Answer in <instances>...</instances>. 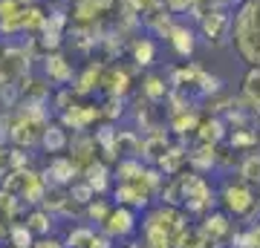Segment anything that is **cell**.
Segmentation results:
<instances>
[{
  "label": "cell",
  "instance_id": "obj_16",
  "mask_svg": "<svg viewBox=\"0 0 260 248\" xmlns=\"http://www.w3.org/2000/svg\"><path fill=\"white\" fill-rule=\"evenodd\" d=\"M67 248H113V239L104 234L102 228L95 231L93 225H75L70 234H67Z\"/></svg>",
  "mask_w": 260,
  "mask_h": 248
},
{
  "label": "cell",
  "instance_id": "obj_3",
  "mask_svg": "<svg viewBox=\"0 0 260 248\" xmlns=\"http://www.w3.org/2000/svg\"><path fill=\"white\" fill-rule=\"evenodd\" d=\"M232 44L249 66H260V0H240L237 3Z\"/></svg>",
  "mask_w": 260,
  "mask_h": 248
},
{
  "label": "cell",
  "instance_id": "obj_49",
  "mask_svg": "<svg viewBox=\"0 0 260 248\" xmlns=\"http://www.w3.org/2000/svg\"><path fill=\"white\" fill-rule=\"evenodd\" d=\"M257 150H260V145H257Z\"/></svg>",
  "mask_w": 260,
  "mask_h": 248
},
{
  "label": "cell",
  "instance_id": "obj_21",
  "mask_svg": "<svg viewBox=\"0 0 260 248\" xmlns=\"http://www.w3.org/2000/svg\"><path fill=\"white\" fill-rule=\"evenodd\" d=\"M191 162V147H185V141H174L168 147V153L156 162V167L165 176H177L185 170V165Z\"/></svg>",
  "mask_w": 260,
  "mask_h": 248
},
{
  "label": "cell",
  "instance_id": "obj_5",
  "mask_svg": "<svg viewBox=\"0 0 260 248\" xmlns=\"http://www.w3.org/2000/svg\"><path fill=\"white\" fill-rule=\"evenodd\" d=\"M3 191H9L12 196H18L23 205H29V208H38V205L44 202V196H47L49 191V179L44 176V170H35V167H15L6 179H3V185H0Z\"/></svg>",
  "mask_w": 260,
  "mask_h": 248
},
{
  "label": "cell",
  "instance_id": "obj_11",
  "mask_svg": "<svg viewBox=\"0 0 260 248\" xmlns=\"http://www.w3.org/2000/svg\"><path fill=\"white\" fill-rule=\"evenodd\" d=\"M41 61H44V75H47V81L58 84V87H73V84H75V75H78V73H75L73 61H70L61 49L47 52Z\"/></svg>",
  "mask_w": 260,
  "mask_h": 248
},
{
  "label": "cell",
  "instance_id": "obj_7",
  "mask_svg": "<svg viewBox=\"0 0 260 248\" xmlns=\"http://www.w3.org/2000/svg\"><path fill=\"white\" fill-rule=\"evenodd\" d=\"M220 202H223L225 214H232V217L246 222L249 214L254 211V202H257V185L246 182L243 176L225 179V185L220 188Z\"/></svg>",
  "mask_w": 260,
  "mask_h": 248
},
{
  "label": "cell",
  "instance_id": "obj_46",
  "mask_svg": "<svg viewBox=\"0 0 260 248\" xmlns=\"http://www.w3.org/2000/svg\"><path fill=\"white\" fill-rule=\"evenodd\" d=\"M124 248H142V242H130V245H124Z\"/></svg>",
  "mask_w": 260,
  "mask_h": 248
},
{
  "label": "cell",
  "instance_id": "obj_35",
  "mask_svg": "<svg viewBox=\"0 0 260 248\" xmlns=\"http://www.w3.org/2000/svg\"><path fill=\"white\" fill-rule=\"evenodd\" d=\"M229 245L232 248H260V222H251L246 228L234 231Z\"/></svg>",
  "mask_w": 260,
  "mask_h": 248
},
{
  "label": "cell",
  "instance_id": "obj_20",
  "mask_svg": "<svg viewBox=\"0 0 260 248\" xmlns=\"http://www.w3.org/2000/svg\"><path fill=\"white\" fill-rule=\"evenodd\" d=\"M171 145H174V141H171V136H168L165 127L145 133V138H142V162H145V165H156L159 159L168 153Z\"/></svg>",
  "mask_w": 260,
  "mask_h": 248
},
{
  "label": "cell",
  "instance_id": "obj_14",
  "mask_svg": "<svg viewBox=\"0 0 260 248\" xmlns=\"http://www.w3.org/2000/svg\"><path fill=\"white\" fill-rule=\"evenodd\" d=\"M104 69H107V61H95V58H93V61H87V66L75 75V84H73V90L78 92V98L93 95L95 90H102Z\"/></svg>",
  "mask_w": 260,
  "mask_h": 248
},
{
  "label": "cell",
  "instance_id": "obj_27",
  "mask_svg": "<svg viewBox=\"0 0 260 248\" xmlns=\"http://www.w3.org/2000/svg\"><path fill=\"white\" fill-rule=\"evenodd\" d=\"M70 130L58 121V124H49L47 133H44V138H41V147L47 150V153H52V156H58V153H64L67 147H70Z\"/></svg>",
  "mask_w": 260,
  "mask_h": 248
},
{
  "label": "cell",
  "instance_id": "obj_41",
  "mask_svg": "<svg viewBox=\"0 0 260 248\" xmlns=\"http://www.w3.org/2000/svg\"><path fill=\"white\" fill-rule=\"evenodd\" d=\"M78 101V92L73 90V87H61V90L52 95V104H55V110L58 113H64V110H70L73 104Z\"/></svg>",
  "mask_w": 260,
  "mask_h": 248
},
{
  "label": "cell",
  "instance_id": "obj_12",
  "mask_svg": "<svg viewBox=\"0 0 260 248\" xmlns=\"http://www.w3.org/2000/svg\"><path fill=\"white\" fill-rule=\"evenodd\" d=\"M99 228L107 234L110 239H124L136 231V211L127 208V205H116L110 211V217L99 225Z\"/></svg>",
  "mask_w": 260,
  "mask_h": 248
},
{
  "label": "cell",
  "instance_id": "obj_13",
  "mask_svg": "<svg viewBox=\"0 0 260 248\" xmlns=\"http://www.w3.org/2000/svg\"><path fill=\"white\" fill-rule=\"evenodd\" d=\"M102 90H104V95H113V98H127L130 90H133V75H130V69L121 64H107Z\"/></svg>",
  "mask_w": 260,
  "mask_h": 248
},
{
  "label": "cell",
  "instance_id": "obj_10",
  "mask_svg": "<svg viewBox=\"0 0 260 248\" xmlns=\"http://www.w3.org/2000/svg\"><path fill=\"white\" fill-rule=\"evenodd\" d=\"M58 121L64 124L67 130L73 133H84L90 130L93 124H102L104 116H102V104H84V101H75L70 110L58 113Z\"/></svg>",
  "mask_w": 260,
  "mask_h": 248
},
{
  "label": "cell",
  "instance_id": "obj_37",
  "mask_svg": "<svg viewBox=\"0 0 260 248\" xmlns=\"http://www.w3.org/2000/svg\"><path fill=\"white\" fill-rule=\"evenodd\" d=\"M70 193H73V199H75V202H81L84 208H87V205L93 202L95 196H99V193L93 191V185L87 182V179H75V182L70 185Z\"/></svg>",
  "mask_w": 260,
  "mask_h": 248
},
{
  "label": "cell",
  "instance_id": "obj_8",
  "mask_svg": "<svg viewBox=\"0 0 260 248\" xmlns=\"http://www.w3.org/2000/svg\"><path fill=\"white\" fill-rule=\"evenodd\" d=\"M232 26H234V12H229V6H220L217 12H211L208 18L197 23V32H200V38H205L208 46H225L232 44Z\"/></svg>",
  "mask_w": 260,
  "mask_h": 248
},
{
  "label": "cell",
  "instance_id": "obj_44",
  "mask_svg": "<svg viewBox=\"0 0 260 248\" xmlns=\"http://www.w3.org/2000/svg\"><path fill=\"white\" fill-rule=\"evenodd\" d=\"M0 141H9L6 138V113L0 110Z\"/></svg>",
  "mask_w": 260,
  "mask_h": 248
},
{
  "label": "cell",
  "instance_id": "obj_19",
  "mask_svg": "<svg viewBox=\"0 0 260 248\" xmlns=\"http://www.w3.org/2000/svg\"><path fill=\"white\" fill-rule=\"evenodd\" d=\"M200 119H203V113H197V107L171 110V113H168V127L174 130V136H177L179 141H185L188 136H194V133H197Z\"/></svg>",
  "mask_w": 260,
  "mask_h": 248
},
{
  "label": "cell",
  "instance_id": "obj_34",
  "mask_svg": "<svg viewBox=\"0 0 260 248\" xmlns=\"http://www.w3.org/2000/svg\"><path fill=\"white\" fill-rule=\"evenodd\" d=\"M145 170H148V165L142 159H119L113 167V176H116V182H127V179H139Z\"/></svg>",
  "mask_w": 260,
  "mask_h": 248
},
{
  "label": "cell",
  "instance_id": "obj_18",
  "mask_svg": "<svg viewBox=\"0 0 260 248\" xmlns=\"http://www.w3.org/2000/svg\"><path fill=\"white\" fill-rule=\"evenodd\" d=\"M197 141H208V145H223L229 138V121L223 116H214V113H205L200 119V127L194 133Z\"/></svg>",
  "mask_w": 260,
  "mask_h": 248
},
{
  "label": "cell",
  "instance_id": "obj_4",
  "mask_svg": "<svg viewBox=\"0 0 260 248\" xmlns=\"http://www.w3.org/2000/svg\"><path fill=\"white\" fill-rule=\"evenodd\" d=\"M168 81H171L174 90L185 92L188 98H203V101H208L211 95H217L223 90V81L217 75H211L208 69H203L200 64H194V61H185V64L174 66Z\"/></svg>",
  "mask_w": 260,
  "mask_h": 248
},
{
  "label": "cell",
  "instance_id": "obj_23",
  "mask_svg": "<svg viewBox=\"0 0 260 248\" xmlns=\"http://www.w3.org/2000/svg\"><path fill=\"white\" fill-rule=\"evenodd\" d=\"M168 44L179 58H191L197 49V29H191L188 23H174L168 32Z\"/></svg>",
  "mask_w": 260,
  "mask_h": 248
},
{
  "label": "cell",
  "instance_id": "obj_29",
  "mask_svg": "<svg viewBox=\"0 0 260 248\" xmlns=\"http://www.w3.org/2000/svg\"><path fill=\"white\" fill-rule=\"evenodd\" d=\"M240 98L260 113V66H249L240 81Z\"/></svg>",
  "mask_w": 260,
  "mask_h": 248
},
{
  "label": "cell",
  "instance_id": "obj_39",
  "mask_svg": "<svg viewBox=\"0 0 260 248\" xmlns=\"http://www.w3.org/2000/svg\"><path fill=\"white\" fill-rule=\"evenodd\" d=\"M102 116H104V121H116V119H121L124 116V98H113V95H107L102 101Z\"/></svg>",
  "mask_w": 260,
  "mask_h": 248
},
{
  "label": "cell",
  "instance_id": "obj_30",
  "mask_svg": "<svg viewBox=\"0 0 260 248\" xmlns=\"http://www.w3.org/2000/svg\"><path fill=\"white\" fill-rule=\"evenodd\" d=\"M81 179H87V182L93 185V191L102 196V193H107V188H110V165H107L104 159H95L93 165L81 173Z\"/></svg>",
  "mask_w": 260,
  "mask_h": 248
},
{
  "label": "cell",
  "instance_id": "obj_31",
  "mask_svg": "<svg viewBox=\"0 0 260 248\" xmlns=\"http://www.w3.org/2000/svg\"><path fill=\"white\" fill-rule=\"evenodd\" d=\"M23 222L29 225V231L35 234V237H49V231H52V225H55V214H49L47 208H32V211L23 217Z\"/></svg>",
  "mask_w": 260,
  "mask_h": 248
},
{
  "label": "cell",
  "instance_id": "obj_26",
  "mask_svg": "<svg viewBox=\"0 0 260 248\" xmlns=\"http://www.w3.org/2000/svg\"><path fill=\"white\" fill-rule=\"evenodd\" d=\"M142 95L153 104H165L168 95H171V81H165V75L148 73L142 78Z\"/></svg>",
  "mask_w": 260,
  "mask_h": 248
},
{
  "label": "cell",
  "instance_id": "obj_2",
  "mask_svg": "<svg viewBox=\"0 0 260 248\" xmlns=\"http://www.w3.org/2000/svg\"><path fill=\"white\" fill-rule=\"evenodd\" d=\"M49 124V101H20L18 107L6 110V138L12 147H41V138Z\"/></svg>",
  "mask_w": 260,
  "mask_h": 248
},
{
  "label": "cell",
  "instance_id": "obj_32",
  "mask_svg": "<svg viewBox=\"0 0 260 248\" xmlns=\"http://www.w3.org/2000/svg\"><path fill=\"white\" fill-rule=\"evenodd\" d=\"M234 150H257L260 145V130L254 127H232L229 130V138H225Z\"/></svg>",
  "mask_w": 260,
  "mask_h": 248
},
{
  "label": "cell",
  "instance_id": "obj_38",
  "mask_svg": "<svg viewBox=\"0 0 260 248\" xmlns=\"http://www.w3.org/2000/svg\"><path fill=\"white\" fill-rule=\"evenodd\" d=\"M110 211H113L110 205L104 202V199H99V196H95L93 202L84 208V217H87L90 222H95V225H102V222L107 220V217H110Z\"/></svg>",
  "mask_w": 260,
  "mask_h": 248
},
{
  "label": "cell",
  "instance_id": "obj_25",
  "mask_svg": "<svg viewBox=\"0 0 260 248\" xmlns=\"http://www.w3.org/2000/svg\"><path fill=\"white\" fill-rule=\"evenodd\" d=\"M127 52H130V58H133V64L139 66V69H145V66H150L156 61V41L148 38V35H139L127 44Z\"/></svg>",
  "mask_w": 260,
  "mask_h": 248
},
{
  "label": "cell",
  "instance_id": "obj_17",
  "mask_svg": "<svg viewBox=\"0 0 260 248\" xmlns=\"http://www.w3.org/2000/svg\"><path fill=\"white\" fill-rule=\"evenodd\" d=\"M23 208H26V205L20 202L18 196H12L9 191H3V188H0V242H3V239H9V231H12L15 222H20Z\"/></svg>",
  "mask_w": 260,
  "mask_h": 248
},
{
  "label": "cell",
  "instance_id": "obj_24",
  "mask_svg": "<svg viewBox=\"0 0 260 248\" xmlns=\"http://www.w3.org/2000/svg\"><path fill=\"white\" fill-rule=\"evenodd\" d=\"M217 159H220V145H208V141H197L191 147V170L197 173H205V170H214L217 167Z\"/></svg>",
  "mask_w": 260,
  "mask_h": 248
},
{
  "label": "cell",
  "instance_id": "obj_33",
  "mask_svg": "<svg viewBox=\"0 0 260 248\" xmlns=\"http://www.w3.org/2000/svg\"><path fill=\"white\" fill-rule=\"evenodd\" d=\"M237 176L251 185H260V150H246V156L237 162Z\"/></svg>",
  "mask_w": 260,
  "mask_h": 248
},
{
  "label": "cell",
  "instance_id": "obj_1",
  "mask_svg": "<svg viewBox=\"0 0 260 248\" xmlns=\"http://www.w3.org/2000/svg\"><path fill=\"white\" fill-rule=\"evenodd\" d=\"M188 225V211L177 205H156L142 222V245L145 248H182Z\"/></svg>",
  "mask_w": 260,
  "mask_h": 248
},
{
  "label": "cell",
  "instance_id": "obj_42",
  "mask_svg": "<svg viewBox=\"0 0 260 248\" xmlns=\"http://www.w3.org/2000/svg\"><path fill=\"white\" fill-rule=\"evenodd\" d=\"M165 6L171 15H191V6L194 0H165Z\"/></svg>",
  "mask_w": 260,
  "mask_h": 248
},
{
  "label": "cell",
  "instance_id": "obj_6",
  "mask_svg": "<svg viewBox=\"0 0 260 248\" xmlns=\"http://www.w3.org/2000/svg\"><path fill=\"white\" fill-rule=\"evenodd\" d=\"M179 179H182V208L188 214H194V217L211 214L214 202H217V193L208 185V179L203 173H197V170H182Z\"/></svg>",
  "mask_w": 260,
  "mask_h": 248
},
{
  "label": "cell",
  "instance_id": "obj_48",
  "mask_svg": "<svg viewBox=\"0 0 260 248\" xmlns=\"http://www.w3.org/2000/svg\"><path fill=\"white\" fill-rule=\"evenodd\" d=\"M0 248H12V245H0Z\"/></svg>",
  "mask_w": 260,
  "mask_h": 248
},
{
  "label": "cell",
  "instance_id": "obj_45",
  "mask_svg": "<svg viewBox=\"0 0 260 248\" xmlns=\"http://www.w3.org/2000/svg\"><path fill=\"white\" fill-rule=\"evenodd\" d=\"M203 248H220V242H208V245H203Z\"/></svg>",
  "mask_w": 260,
  "mask_h": 248
},
{
  "label": "cell",
  "instance_id": "obj_43",
  "mask_svg": "<svg viewBox=\"0 0 260 248\" xmlns=\"http://www.w3.org/2000/svg\"><path fill=\"white\" fill-rule=\"evenodd\" d=\"M32 248H67V242H61L55 237H38Z\"/></svg>",
  "mask_w": 260,
  "mask_h": 248
},
{
  "label": "cell",
  "instance_id": "obj_47",
  "mask_svg": "<svg viewBox=\"0 0 260 248\" xmlns=\"http://www.w3.org/2000/svg\"><path fill=\"white\" fill-rule=\"evenodd\" d=\"M220 3H232V0H220Z\"/></svg>",
  "mask_w": 260,
  "mask_h": 248
},
{
  "label": "cell",
  "instance_id": "obj_15",
  "mask_svg": "<svg viewBox=\"0 0 260 248\" xmlns=\"http://www.w3.org/2000/svg\"><path fill=\"white\" fill-rule=\"evenodd\" d=\"M44 176L49 179V185H64V188H70L75 179H81V170L75 167V162L70 156L58 153V156H52L49 165L44 167Z\"/></svg>",
  "mask_w": 260,
  "mask_h": 248
},
{
  "label": "cell",
  "instance_id": "obj_40",
  "mask_svg": "<svg viewBox=\"0 0 260 248\" xmlns=\"http://www.w3.org/2000/svg\"><path fill=\"white\" fill-rule=\"evenodd\" d=\"M12 170H15V147L0 141V185H3V179H6Z\"/></svg>",
  "mask_w": 260,
  "mask_h": 248
},
{
  "label": "cell",
  "instance_id": "obj_36",
  "mask_svg": "<svg viewBox=\"0 0 260 248\" xmlns=\"http://www.w3.org/2000/svg\"><path fill=\"white\" fill-rule=\"evenodd\" d=\"M6 242H9L12 248H32V245H35V234L29 231L26 222L20 220V222H15V225H12L9 239H6Z\"/></svg>",
  "mask_w": 260,
  "mask_h": 248
},
{
  "label": "cell",
  "instance_id": "obj_22",
  "mask_svg": "<svg viewBox=\"0 0 260 248\" xmlns=\"http://www.w3.org/2000/svg\"><path fill=\"white\" fill-rule=\"evenodd\" d=\"M200 228L205 231V237L208 239H214V242H229L232 239V220H229V214H223V211H211V214H205L203 217V222H200Z\"/></svg>",
  "mask_w": 260,
  "mask_h": 248
},
{
  "label": "cell",
  "instance_id": "obj_28",
  "mask_svg": "<svg viewBox=\"0 0 260 248\" xmlns=\"http://www.w3.org/2000/svg\"><path fill=\"white\" fill-rule=\"evenodd\" d=\"M142 138L136 130H116V153L119 159H142Z\"/></svg>",
  "mask_w": 260,
  "mask_h": 248
},
{
  "label": "cell",
  "instance_id": "obj_9",
  "mask_svg": "<svg viewBox=\"0 0 260 248\" xmlns=\"http://www.w3.org/2000/svg\"><path fill=\"white\" fill-rule=\"evenodd\" d=\"M35 0H0V38L23 35L26 12Z\"/></svg>",
  "mask_w": 260,
  "mask_h": 248
}]
</instances>
